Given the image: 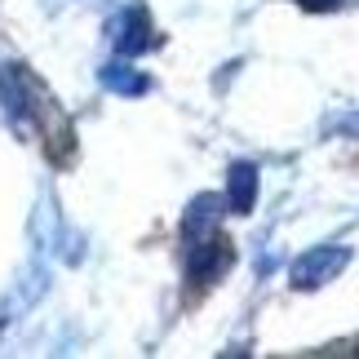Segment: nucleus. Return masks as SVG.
I'll return each mask as SVG.
<instances>
[{
	"label": "nucleus",
	"instance_id": "f03ea898",
	"mask_svg": "<svg viewBox=\"0 0 359 359\" xmlns=\"http://www.w3.org/2000/svg\"><path fill=\"white\" fill-rule=\"evenodd\" d=\"M231 244L222 236H209V240H200V244H191V262H187V275L196 284H213L217 275H222L231 266Z\"/></svg>",
	"mask_w": 359,
	"mask_h": 359
},
{
	"label": "nucleus",
	"instance_id": "39448f33",
	"mask_svg": "<svg viewBox=\"0 0 359 359\" xmlns=\"http://www.w3.org/2000/svg\"><path fill=\"white\" fill-rule=\"evenodd\" d=\"M116 27H120V32H116L120 53H137V49H147V45H151V36H147V18H142V13H124Z\"/></svg>",
	"mask_w": 359,
	"mask_h": 359
},
{
	"label": "nucleus",
	"instance_id": "7ed1b4c3",
	"mask_svg": "<svg viewBox=\"0 0 359 359\" xmlns=\"http://www.w3.org/2000/svg\"><path fill=\"white\" fill-rule=\"evenodd\" d=\"M217 217H222V200L217 196H200L196 204L187 209V244H200V240H209L217 236Z\"/></svg>",
	"mask_w": 359,
	"mask_h": 359
},
{
	"label": "nucleus",
	"instance_id": "423d86ee",
	"mask_svg": "<svg viewBox=\"0 0 359 359\" xmlns=\"http://www.w3.org/2000/svg\"><path fill=\"white\" fill-rule=\"evenodd\" d=\"M102 80H107L111 89H120V93H142V89H147V80H142V76H133L129 67H120V62H116V67H111V72H107Z\"/></svg>",
	"mask_w": 359,
	"mask_h": 359
},
{
	"label": "nucleus",
	"instance_id": "f257e3e1",
	"mask_svg": "<svg viewBox=\"0 0 359 359\" xmlns=\"http://www.w3.org/2000/svg\"><path fill=\"white\" fill-rule=\"evenodd\" d=\"M346 262H351V248H333V244L311 248V253H302L293 262V288H320V284L333 280Z\"/></svg>",
	"mask_w": 359,
	"mask_h": 359
},
{
	"label": "nucleus",
	"instance_id": "20e7f679",
	"mask_svg": "<svg viewBox=\"0 0 359 359\" xmlns=\"http://www.w3.org/2000/svg\"><path fill=\"white\" fill-rule=\"evenodd\" d=\"M253 200H257V169L253 164H236V169H231V182H226L231 213H253Z\"/></svg>",
	"mask_w": 359,
	"mask_h": 359
}]
</instances>
